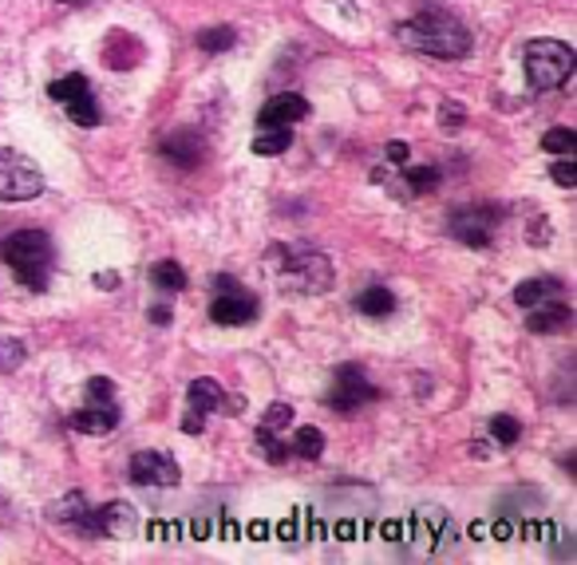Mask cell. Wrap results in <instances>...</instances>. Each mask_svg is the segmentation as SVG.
I'll return each instance as SVG.
<instances>
[{"instance_id": "cell-1", "label": "cell", "mask_w": 577, "mask_h": 565, "mask_svg": "<svg viewBox=\"0 0 577 565\" xmlns=\"http://www.w3.org/2000/svg\"><path fill=\"white\" fill-rule=\"evenodd\" d=\"M396 37L404 40L407 48L424 56H439V60H459V56L470 52V32L452 17V12L427 9L419 17L404 20L396 28Z\"/></svg>"}, {"instance_id": "cell-2", "label": "cell", "mask_w": 577, "mask_h": 565, "mask_svg": "<svg viewBox=\"0 0 577 565\" xmlns=\"http://www.w3.org/2000/svg\"><path fill=\"white\" fill-rule=\"evenodd\" d=\"M0 258L9 261L12 278L24 289H32V293H44L48 281H52L55 253L52 238L44 230H17V234H9L4 245H0Z\"/></svg>"}, {"instance_id": "cell-3", "label": "cell", "mask_w": 577, "mask_h": 565, "mask_svg": "<svg viewBox=\"0 0 577 565\" xmlns=\"http://www.w3.org/2000/svg\"><path fill=\"white\" fill-rule=\"evenodd\" d=\"M270 273L281 289L297 293H325L333 285V261L325 253L305 250V245H273L270 250Z\"/></svg>"}, {"instance_id": "cell-4", "label": "cell", "mask_w": 577, "mask_h": 565, "mask_svg": "<svg viewBox=\"0 0 577 565\" xmlns=\"http://www.w3.org/2000/svg\"><path fill=\"white\" fill-rule=\"evenodd\" d=\"M526 63V80L534 83L538 91H554V88H566L569 75L577 68V56L566 40H530L523 52Z\"/></svg>"}, {"instance_id": "cell-5", "label": "cell", "mask_w": 577, "mask_h": 565, "mask_svg": "<svg viewBox=\"0 0 577 565\" xmlns=\"http://www.w3.org/2000/svg\"><path fill=\"white\" fill-rule=\"evenodd\" d=\"M44 190V174L28 154L0 147V202H32Z\"/></svg>"}, {"instance_id": "cell-6", "label": "cell", "mask_w": 577, "mask_h": 565, "mask_svg": "<svg viewBox=\"0 0 577 565\" xmlns=\"http://www.w3.org/2000/svg\"><path fill=\"white\" fill-rule=\"evenodd\" d=\"M498 222H503V210L498 206H459L452 218H447V230L452 238H459L463 245H490Z\"/></svg>"}, {"instance_id": "cell-7", "label": "cell", "mask_w": 577, "mask_h": 565, "mask_svg": "<svg viewBox=\"0 0 577 565\" xmlns=\"http://www.w3.org/2000/svg\"><path fill=\"white\" fill-rule=\"evenodd\" d=\"M372 400H376V387L368 384V376L356 364H341L333 376V387H328V407L341 415H352L361 412L364 404H372Z\"/></svg>"}, {"instance_id": "cell-8", "label": "cell", "mask_w": 577, "mask_h": 565, "mask_svg": "<svg viewBox=\"0 0 577 565\" xmlns=\"http://www.w3.org/2000/svg\"><path fill=\"white\" fill-rule=\"evenodd\" d=\"M48 518L68 534H75V538H100V518L83 503V494H63L60 503L48 506Z\"/></svg>"}, {"instance_id": "cell-9", "label": "cell", "mask_w": 577, "mask_h": 565, "mask_svg": "<svg viewBox=\"0 0 577 565\" xmlns=\"http://www.w3.org/2000/svg\"><path fill=\"white\" fill-rule=\"evenodd\" d=\"M186 404L190 407H186V420H182V431H186V435H199V431L206 427V415L217 412V407L226 404V395H222L217 380L202 376V380H194V384H190Z\"/></svg>"}, {"instance_id": "cell-10", "label": "cell", "mask_w": 577, "mask_h": 565, "mask_svg": "<svg viewBox=\"0 0 577 565\" xmlns=\"http://www.w3.org/2000/svg\"><path fill=\"white\" fill-rule=\"evenodd\" d=\"M384 186L392 190L396 198H419V194H427V190H435L439 186V167H407V162H396V171H379L376 174Z\"/></svg>"}, {"instance_id": "cell-11", "label": "cell", "mask_w": 577, "mask_h": 565, "mask_svg": "<svg viewBox=\"0 0 577 565\" xmlns=\"http://www.w3.org/2000/svg\"><path fill=\"white\" fill-rule=\"evenodd\" d=\"M131 483L139 486H179L182 483V471L171 455L163 451H139L131 458Z\"/></svg>"}, {"instance_id": "cell-12", "label": "cell", "mask_w": 577, "mask_h": 565, "mask_svg": "<svg viewBox=\"0 0 577 565\" xmlns=\"http://www.w3.org/2000/svg\"><path fill=\"white\" fill-rule=\"evenodd\" d=\"M257 296L245 293L242 285L226 289V293L217 296L214 305H210V321L214 324H226V329H242V324H253L257 321Z\"/></svg>"}, {"instance_id": "cell-13", "label": "cell", "mask_w": 577, "mask_h": 565, "mask_svg": "<svg viewBox=\"0 0 577 565\" xmlns=\"http://www.w3.org/2000/svg\"><path fill=\"white\" fill-rule=\"evenodd\" d=\"M68 427L80 435H111L119 427V407L111 400H88V407L68 415Z\"/></svg>"}, {"instance_id": "cell-14", "label": "cell", "mask_w": 577, "mask_h": 565, "mask_svg": "<svg viewBox=\"0 0 577 565\" xmlns=\"http://www.w3.org/2000/svg\"><path fill=\"white\" fill-rule=\"evenodd\" d=\"M305 115H308V99L297 95V91H281V95H273L270 103H262V115H257V123L293 127V123H301Z\"/></svg>"}, {"instance_id": "cell-15", "label": "cell", "mask_w": 577, "mask_h": 565, "mask_svg": "<svg viewBox=\"0 0 577 565\" xmlns=\"http://www.w3.org/2000/svg\"><path fill=\"white\" fill-rule=\"evenodd\" d=\"M95 518H100L103 538H135L139 534V514L126 503H108L103 511H95Z\"/></svg>"}, {"instance_id": "cell-16", "label": "cell", "mask_w": 577, "mask_h": 565, "mask_svg": "<svg viewBox=\"0 0 577 565\" xmlns=\"http://www.w3.org/2000/svg\"><path fill=\"white\" fill-rule=\"evenodd\" d=\"M574 324V313L561 301H541V305H530V316H526V329L538 332V336H550V332H566Z\"/></svg>"}, {"instance_id": "cell-17", "label": "cell", "mask_w": 577, "mask_h": 565, "mask_svg": "<svg viewBox=\"0 0 577 565\" xmlns=\"http://www.w3.org/2000/svg\"><path fill=\"white\" fill-rule=\"evenodd\" d=\"M159 151H163L166 159L174 162V167L190 171V167H199V159H202V139L194 135V131H174V135L163 139V147H159Z\"/></svg>"}, {"instance_id": "cell-18", "label": "cell", "mask_w": 577, "mask_h": 565, "mask_svg": "<svg viewBox=\"0 0 577 565\" xmlns=\"http://www.w3.org/2000/svg\"><path fill=\"white\" fill-rule=\"evenodd\" d=\"M558 293H561L558 278H530L515 289V305L530 309V305H541V301H558Z\"/></svg>"}, {"instance_id": "cell-19", "label": "cell", "mask_w": 577, "mask_h": 565, "mask_svg": "<svg viewBox=\"0 0 577 565\" xmlns=\"http://www.w3.org/2000/svg\"><path fill=\"white\" fill-rule=\"evenodd\" d=\"M288 147H293V127L257 123V135H253V154H285Z\"/></svg>"}, {"instance_id": "cell-20", "label": "cell", "mask_w": 577, "mask_h": 565, "mask_svg": "<svg viewBox=\"0 0 577 565\" xmlns=\"http://www.w3.org/2000/svg\"><path fill=\"white\" fill-rule=\"evenodd\" d=\"M63 111H68L72 123H80V127H100V103H95V95H91L88 83L63 99Z\"/></svg>"}, {"instance_id": "cell-21", "label": "cell", "mask_w": 577, "mask_h": 565, "mask_svg": "<svg viewBox=\"0 0 577 565\" xmlns=\"http://www.w3.org/2000/svg\"><path fill=\"white\" fill-rule=\"evenodd\" d=\"M151 285L159 293H182L186 289V270H182L179 261H159L151 270Z\"/></svg>"}, {"instance_id": "cell-22", "label": "cell", "mask_w": 577, "mask_h": 565, "mask_svg": "<svg viewBox=\"0 0 577 565\" xmlns=\"http://www.w3.org/2000/svg\"><path fill=\"white\" fill-rule=\"evenodd\" d=\"M356 309H361L364 316H388L392 309H396V296H392V289L372 285V289H364V293L356 296Z\"/></svg>"}, {"instance_id": "cell-23", "label": "cell", "mask_w": 577, "mask_h": 565, "mask_svg": "<svg viewBox=\"0 0 577 565\" xmlns=\"http://www.w3.org/2000/svg\"><path fill=\"white\" fill-rule=\"evenodd\" d=\"M288 451H297L301 458H321V451H325V435L316 427H297L293 431V447Z\"/></svg>"}, {"instance_id": "cell-24", "label": "cell", "mask_w": 577, "mask_h": 565, "mask_svg": "<svg viewBox=\"0 0 577 565\" xmlns=\"http://www.w3.org/2000/svg\"><path fill=\"white\" fill-rule=\"evenodd\" d=\"M28 360V349L24 341H17V336H0V376H9V372H17L20 364Z\"/></svg>"}, {"instance_id": "cell-25", "label": "cell", "mask_w": 577, "mask_h": 565, "mask_svg": "<svg viewBox=\"0 0 577 565\" xmlns=\"http://www.w3.org/2000/svg\"><path fill=\"white\" fill-rule=\"evenodd\" d=\"M234 28H226V24H217V28H202L199 32V48L202 52H230L234 48Z\"/></svg>"}, {"instance_id": "cell-26", "label": "cell", "mask_w": 577, "mask_h": 565, "mask_svg": "<svg viewBox=\"0 0 577 565\" xmlns=\"http://www.w3.org/2000/svg\"><path fill=\"white\" fill-rule=\"evenodd\" d=\"M541 151L574 154L577 151V131H569V127H554V131H546V135H541Z\"/></svg>"}, {"instance_id": "cell-27", "label": "cell", "mask_w": 577, "mask_h": 565, "mask_svg": "<svg viewBox=\"0 0 577 565\" xmlns=\"http://www.w3.org/2000/svg\"><path fill=\"white\" fill-rule=\"evenodd\" d=\"M490 435L498 440V447H515L518 435H523V423H518L515 415H495V420H490Z\"/></svg>"}, {"instance_id": "cell-28", "label": "cell", "mask_w": 577, "mask_h": 565, "mask_svg": "<svg viewBox=\"0 0 577 565\" xmlns=\"http://www.w3.org/2000/svg\"><path fill=\"white\" fill-rule=\"evenodd\" d=\"M262 431H273V435H281L285 427H293V407L288 404H273V407H265V415H262V423H257Z\"/></svg>"}, {"instance_id": "cell-29", "label": "cell", "mask_w": 577, "mask_h": 565, "mask_svg": "<svg viewBox=\"0 0 577 565\" xmlns=\"http://www.w3.org/2000/svg\"><path fill=\"white\" fill-rule=\"evenodd\" d=\"M257 447H262V455L270 458L273 467H281V463L288 458V443H281L277 435H273V431H262V427H257Z\"/></svg>"}, {"instance_id": "cell-30", "label": "cell", "mask_w": 577, "mask_h": 565, "mask_svg": "<svg viewBox=\"0 0 577 565\" xmlns=\"http://www.w3.org/2000/svg\"><path fill=\"white\" fill-rule=\"evenodd\" d=\"M550 174H554V182H558V186H577V162L569 159V154H561L558 162H554L550 167Z\"/></svg>"}, {"instance_id": "cell-31", "label": "cell", "mask_w": 577, "mask_h": 565, "mask_svg": "<svg viewBox=\"0 0 577 565\" xmlns=\"http://www.w3.org/2000/svg\"><path fill=\"white\" fill-rule=\"evenodd\" d=\"M463 119H467V111H463L459 103H452V99H447V103L439 108V123H443V127H459Z\"/></svg>"}, {"instance_id": "cell-32", "label": "cell", "mask_w": 577, "mask_h": 565, "mask_svg": "<svg viewBox=\"0 0 577 565\" xmlns=\"http://www.w3.org/2000/svg\"><path fill=\"white\" fill-rule=\"evenodd\" d=\"M111 392H115V384H111V380H103V376L88 380V400H111Z\"/></svg>"}, {"instance_id": "cell-33", "label": "cell", "mask_w": 577, "mask_h": 565, "mask_svg": "<svg viewBox=\"0 0 577 565\" xmlns=\"http://www.w3.org/2000/svg\"><path fill=\"white\" fill-rule=\"evenodd\" d=\"M530 230H534V234H530V245H541V242H550V222H541V218H538V222H534V225H530Z\"/></svg>"}, {"instance_id": "cell-34", "label": "cell", "mask_w": 577, "mask_h": 565, "mask_svg": "<svg viewBox=\"0 0 577 565\" xmlns=\"http://www.w3.org/2000/svg\"><path fill=\"white\" fill-rule=\"evenodd\" d=\"M91 281H95L100 289H115V285H119V273H95Z\"/></svg>"}, {"instance_id": "cell-35", "label": "cell", "mask_w": 577, "mask_h": 565, "mask_svg": "<svg viewBox=\"0 0 577 565\" xmlns=\"http://www.w3.org/2000/svg\"><path fill=\"white\" fill-rule=\"evenodd\" d=\"M388 162H407V147L404 143H388Z\"/></svg>"}, {"instance_id": "cell-36", "label": "cell", "mask_w": 577, "mask_h": 565, "mask_svg": "<svg viewBox=\"0 0 577 565\" xmlns=\"http://www.w3.org/2000/svg\"><path fill=\"white\" fill-rule=\"evenodd\" d=\"M151 321H154V324H171V309H163V305L151 309Z\"/></svg>"}, {"instance_id": "cell-37", "label": "cell", "mask_w": 577, "mask_h": 565, "mask_svg": "<svg viewBox=\"0 0 577 565\" xmlns=\"http://www.w3.org/2000/svg\"><path fill=\"white\" fill-rule=\"evenodd\" d=\"M63 4H68V0H63Z\"/></svg>"}]
</instances>
